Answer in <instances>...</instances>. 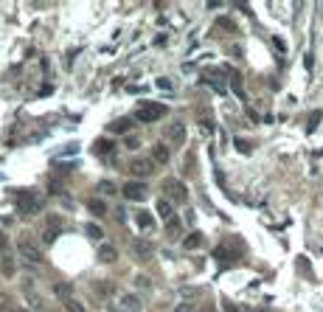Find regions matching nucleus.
Returning <instances> with one entry per match:
<instances>
[{
    "label": "nucleus",
    "mask_w": 323,
    "mask_h": 312,
    "mask_svg": "<svg viewBox=\"0 0 323 312\" xmlns=\"http://www.w3.org/2000/svg\"><path fill=\"white\" fill-rule=\"evenodd\" d=\"M17 256L28 265V267H37V265H43V253H40V247L34 245L28 236H22L17 239Z\"/></svg>",
    "instance_id": "f257e3e1"
},
{
    "label": "nucleus",
    "mask_w": 323,
    "mask_h": 312,
    "mask_svg": "<svg viewBox=\"0 0 323 312\" xmlns=\"http://www.w3.org/2000/svg\"><path fill=\"white\" fill-rule=\"evenodd\" d=\"M242 247H245V245H242L236 236H231V239H225L222 245H216V250H214V259L228 265V262H234V259L242 253Z\"/></svg>",
    "instance_id": "f03ea898"
},
{
    "label": "nucleus",
    "mask_w": 323,
    "mask_h": 312,
    "mask_svg": "<svg viewBox=\"0 0 323 312\" xmlns=\"http://www.w3.org/2000/svg\"><path fill=\"white\" fill-rule=\"evenodd\" d=\"M163 115H166V104H157V101H152V104H141V107H138V112H135V121L152 124V121H160Z\"/></svg>",
    "instance_id": "7ed1b4c3"
},
{
    "label": "nucleus",
    "mask_w": 323,
    "mask_h": 312,
    "mask_svg": "<svg viewBox=\"0 0 323 312\" xmlns=\"http://www.w3.org/2000/svg\"><path fill=\"white\" fill-rule=\"evenodd\" d=\"M14 202H17V211H22V214L40 211V194H34V191H28V189L14 191Z\"/></svg>",
    "instance_id": "20e7f679"
},
{
    "label": "nucleus",
    "mask_w": 323,
    "mask_h": 312,
    "mask_svg": "<svg viewBox=\"0 0 323 312\" xmlns=\"http://www.w3.org/2000/svg\"><path fill=\"white\" fill-rule=\"evenodd\" d=\"M163 191H166V197H169V200H174L177 205H180V202H186V200H189V189L183 186V180L166 178V180H163Z\"/></svg>",
    "instance_id": "39448f33"
},
{
    "label": "nucleus",
    "mask_w": 323,
    "mask_h": 312,
    "mask_svg": "<svg viewBox=\"0 0 323 312\" xmlns=\"http://www.w3.org/2000/svg\"><path fill=\"white\" fill-rule=\"evenodd\" d=\"M62 234V217L59 214H48L45 217V231H43V242L45 245H54Z\"/></svg>",
    "instance_id": "423d86ee"
},
{
    "label": "nucleus",
    "mask_w": 323,
    "mask_h": 312,
    "mask_svg": "<svg viewBox=\"0 0 323 312\" xmlns=\"http://www.w3.org/2000/svg\"><path fill=\"white\" fill-rule=\"evenodd\" d=\"M155 160L152 157H132L129 160V175H135V178H149L152 172H155Z\"/></svg>",
    "instance_id": "0eeeda50"
},
{
    "label": "nucleus",
    "mask_w": 323,
    "mask_h": 312,
    "mask_svg": "<svg viewBox=\"0 0 323 312\" xmlns=\"http://www.w3.org/2000/svg\"><path fill=\"white\" fill-rule=\"evenodd\" d=\"M124 197L132 202H144L146 197H149V189H146V183H135V180H129V183H124Z\"/></svg>",
    "instance_id": "6e6552de"
},
{
    "label": "nucleus",
    "mask_w": 323,
    "mask_h": 312,
    "mask_svg": "<svg viewBox=\"0 0 323 312\" xmlns=\"http://www.w3.org/2000/svg\"><path fill=\"white\" fill-rule=\"evenodd\" d=\"M202 82L205 85H211L214 90H219V93H225V76L216 70V67H208V70H202Z\"/></svg>",
    "instance_id": "1a4fd4ad"
},
{
    "label": "nucleus",
    "mask_w": 323,
    "mask_h": 312,
    "mask_svg": "<svg viewBox=\"0 0 323 312\" xmlns=\"http://www.w3.org/2000/svg\"><path fill=\"white\" fill-rule=\"evenodd\" d=\"M166 135H169V141H172L174 146H183V144H186V127H183L180 121L172 124V127L166 130Z\"/></svg>",
    "instance_id": "9d476101"
},
{
    "label": "nucleus",
    "mask_w": 323,
    "mask_h": 312,
    "mask_svg": "<svg viewBox=\"0 0 323 312\" xmlns=\"http://www.w3.org/2000/svg\"><path fill=\"white\" fill-rule=\"evenodd\" d=\"M132 253H135V256H141V259H149L152 253H155V245H152V242H146V239H135V242H132Z\"/></svg>",
    "instance_id": "9b49d317"
},
{
    "label": "nucleus",
    "mask_w": 323,
    "mask_h": 312,
    "mask_svg": "<svg viewBox=\"0 0 323 312\" xmlns=\"http://www.w3.org/2000/svg\"><path fill=\"white\" fill-rule=\"evenodd\" d=\"M155 211H157V217H160V220H166V223L174 220V205H172L169 200H157L155 202Z\"/></svg>",
    "instance_id": "f8f14e48"
},
{
    "label": "nucleus",
    "mask_w": 323,
    "mask_h": 312,
    "mask_svg": "<svg viewBox=\"0 0 323 312\" xmlns=\"http://www.w3.org/2000/svg\"><path fill=\"white\" fill-rule=\"evenodd\" d=\"M169 157H172V152H169L166 144H155L152 146V160H155V163L163 166V163H169Z\"/></svg>",
    "instance_id": "ddd939ff"
},
{
    "label": "nucleus",
    "mask_w": 323,
    "mask_h": 312,
    "mask_svg": "<svg viewBox=\"0 0 323 312\" xmlns=\"http://www.w3.org/2000/svg\"><path fill=\"white\" fill-rule=\"evenodd\" d=\"M115 259H118V250H115L112 245H101L99 247V262L101 265H112Z\"/></svg>",
    "instance_id": "4468645a"
},
{
    "label": "nucleus",
    "mask_w": 323,
    "mask_h": 312,
    "mask_svg": "<svg viewBox=\"0 0 323 312\" xmlns=\"http://www.w3.org/2000/svg\"><path fill=\"white\" fill-rule=\"evenodd\" d=\"M202 245V234L200 231H194V234H189L186 239H183V247L186 250H194V247H200Z\"/></svg>",
    "instance_id": "2eb2a0df"
},
{
    "label": "nucleus",
    "mask_w": 323,
    "mask_h": 312,
    "mask_svg": "<svg viewBox=\"0 0 323 312\" xmlns=\"http://www.w3.org/2000/svg\"><path fill=\"white\" fill-rule=\"evenodd\" d=\"M129 127H132V121H129V118H115V121L107 127V130H110V133H127Z\"/></svg>",
    "instance_id": "dca6fc26"
},
{
    "label": "nucleus",
    "mask_w": 323,
    "mask_h": 312,
    "mask_svg": "<svg viewBox=\"0 0 323 312\" xmlns=\"http://www.w3.org/2000/svg\"><path fill=\"white\" fill-rule=\"evenodd\" d=\"M138 307H141V301H138L135 295H124V298H121V310L124 312H135Z\"/></svg>",
    "instance_id": "f3484780"
},
{
    "label": "nucleus",
    "mask_w": 323,
    "mask_h": 312,
    "mask_svg": "<svg viewBox=\"0 0 323 312\" xmlns=\"http://www.w3.org/2000/svg\"><path fill=\"white\" fill-rule=\"evenodd\" d=\"M96 292H99V295H107V298H110L112 292H115V284H112V281H96Z\"/></svg>",
    "instance_id": "a211bd4d"
},
{
    "label": "nucleus",
    "mask_w": 323,
    "mask_h": 312,
    "mask_svg": "<svg viewBox=\"0 0 323 312\" xmlns=\"http://www.w3.org/2000/svg\"><path fill=\"white\" fill-rule=\"evenodd\" d=\"M99 194L112 197V194H115V183H112V180H101V183H99Z\"/></svg>",
    "instance_id": "6ab92c4d"
},
{
    "label": "nucleus",
    "mask_w": 323,
    "mask_h": 312,
    "mask_svg": "<svg viewBox=\"0 0 323 312\" xmlns=\"http://www.w3.org/2000/svg\"><path fill=\"white\" fill-rule=\"evenodd\" d=\"M87 208H90L93 214H96V217H104V214H107V205H104L101 200H90V202H87Z\"/></svg>",
    "instance_id": "aec40b11"
},
{
    "label": "nucleus",
    "mask_w": 323,
    "mask_h": 312,
    "mask_svg": "<svg viewBox=\"0 0 323 312\" xmlns=\"http://www.w3.org/2000/svg\"><path fill=\"white\" fill-rule=\"evenodd\" d=\"M54 292L59 295V298H65V301H67V298H73V295H70V292H73V287H70V284H56Z\"/></svg>",
    "instance_id": "412c9836"
},
{
    "label": "nucleus",
    "mask_w": 323,
    "mask_h": 312,
    "mask_svg": "<svg viewBox=\"0 0 323 312\" xmlns=\"http://www.w3.org/2000/svg\"><path fill=\"white\" fill-rule=\"evenodd\" d=\"M138 225H141V228H152V225H155L152 214L149 211H138Z\"/></svg>",
    "instance_id": "4be33fe9"
},
{
    "label": "nucleus",
    "mask_w": 323,
    "mask_h": 312,
    "mask_svg": "<svg viewBox=\"0 0 323 312\" xmlns=\"http://www.w3.org/2000/svg\"><path fill=\"white\" fill-rule=\"evenodd\" d=\"M112 149H115V146H112L110 141H96V152H99V155H112Z\"/></svg>",
    "instance_id": "5701e85b"
},
{
    "label": "nucleus",
    "mask_w": 323,
    "mask_h": 312,
    "mask_svg": "<svg viewBox=\"0 0 323 312\" xmlns=\"http://www.w3.org/2000/svg\"><path fill=\"white\" fill-rule=\"evenodd\" d=\"M85 234H87V236H93V239H104L101 228H99V225H93V223H87V225H85Z\"/></svg>",
    "instance_id": "b1692460"
},
{
    "label": "nucleus",
    "mask_w": 323,
    "mask_h": 312,
    "mask_svg": "<svg viewBox=\"0 0 323 312\" xmlns=\"http://www.w3.org/2000/svg\"><path fill=\"white\" fill-rule=\"evenodd\" d=\"M65 307H67V312H85V304L76 301V298H67Z\"/></svg>",
    "instance_id": "393cba45"
},
{
    "label": "nucleus",
    "mask_w": 323,
    "mask_h": 312,
    "mask_svg": "<svg viewBox=\"0 0 323 312\" xmlns=\"http://www.w3.org/2000/svg\"><path fill=\"white\" fill-rule=\"evenodd\" d=\"M200 127H202V133H211V130H214V121H211V115H208V112H202V115H200Z\"/></svg>",
    "instance_id": "a878e982"
},
{
    "label": "nucleus",
    "mask_w": 323,
    "mask_h": 312,
    "mask_svg": "<svg viewBox=\"0 0 323 312\" xmlns=\"http://www.w3.org/2000/svg\"><path fill=\"white\" fill-rule=\"evenodd\" d=\"M180 295H186V298H189V295H200V290H194V287H180Z\"/></svg>",
    "instance_id": "bb28decb"
},
{
    "label": "nucleus",
    "mask_w": 323,
    "mask_h": 312,
    "mask_svg": "<svg viewBox=\"0 0 323 312\" xmlns=\"http://www.w3.org/2000/svg\"><path fill=\"white\" fill-rule=\"evenodd\" d=\"M174 312H194V304H180V307H174Z\"/></svg>",
    "instance_id": "cd10ccee"
},
{
    "label": "nucleus",
    "mask_w": 323,
    "mask_h": 312,
    "mask_svg": "<svg viewBox=\"0 0 323 312\" xmlns=\"http://www.w3.org/2000/svg\"><path fill=\"white\" fill-rule=\"evenodd\" d=\"M222 307H225V312H242L236 304H231V301H222Z\"/></svg>",
    "instance_id": "c85d7f7f"
},
{
    "label": "nucleus",
    "mask_w": 323,
    "mask_h": 312,
    "mask_svg": "<svg viewBox=\"0 0 323 312\" xmlns=\"http://www.w3.org/2000/svg\"><path fill=\"white\" fill-rule=\"evenodd\" d=\"M236 146H239V152H250V146H247L245 141H242V138H239V141H236Z\"/></svg>",
    "instance_id": "c756f323"
},
{
    "label": "nucleus",
    "mask_w": 323,
    "mask_h": 312,
    "mask_svg": "<svg viewBox=\"0 0 323 312\" xmlns=\"http://www.w3.org/2000/svg\"><path fill=\"white\" fill-rule=\"evenodd\" d=\"M11 312H28V310H22V307H14V310H11Z\"/></svg>",
    "instance_id": "7c9ffc66"
},
{
    "label": "nucleus",
    "mask_w": 323,
    "mask_h": 312,
    "mask_svg": "<svg viewBox=\"0 0 323 312\" xmlns=\"http://www.w3.org/2000/svg\"><path fill=\"white\" fill-rule=\"evenodd\" d=\"M40 312H51V310H43V307H40Z\"/></svg>",
    "instance_id": "2f4dec72"
}]
</instances>
